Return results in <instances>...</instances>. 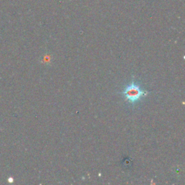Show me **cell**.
<instances>
[{"instance_id":"obj_1","label":"cell","mask_w":185,"mask_h":185,"mask_svg":"<svg viewBox=\"0 0 185 185\" xmlns=\"http://www.w3.org/2000/svg\"><path fill=\"white\" fill-rule=\"evenodd\" d=\"M120 93L124 97L125 101L134 106L138 101L142 100V98L146 96L148 94V92L141 88L140 85L135 83L133 78L130 84L125 87Z\"/></svg>"}]
</instances>
